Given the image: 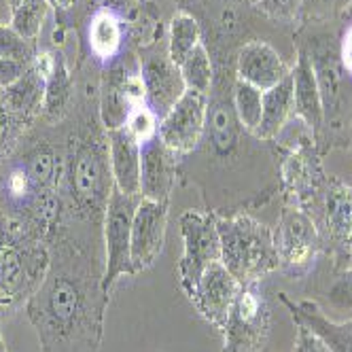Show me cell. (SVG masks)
Returning <instances> with one entry per match:
<instances>
[{
  "label": "cell",
  "instance_id": "4",
  "mask_svg": "<svg viewBox=\"0 0 352 352\" xmlns=\"http://www.w3.org/2000/svg\"><path fill=\"white\" fill-rule=\"evenodd\" d=\"M221 240V263L240 285L259 283L280 267L274 230L250 214L217 217Z\"/></svg>",
  "mask_w": 352,
  "mask_h": 352
},
{
  "label": "cell",
  "instance_id": "3",
  "mask_svg": "<svg viewBox=\"0 0 352 352\" xmlns=\"http://www.w3.org/2000/svg\"><path fill=\"white\" fill-rule=\"evenodd\" d=\"M49 270V246L21 219L0 212V314L28 304Z\"/></svg>",
  "mask_w": 352,
  "mask_h": 352
},
{
  "label": "cell",
  "instance_id": "15",
  "mask_svg": "<svg viewBox=\"0 0 352 352\" xmlns=\"http://www.w3.org/2000/svg\"><path fill=\"white\" fill-rule=\"evenodd\" d=\"M140 77L146 89V104L153 109V113L160 119L187 91L179 66L170 58H162V56L148 58L140 68Z\"/></svg>",
  "mask_w": 352,
  "mask_h": 352
},
{
  "label": "cell",
  "instance_id": "10",
  "mask_svg": "<svg viewBox=\"0 0 352 352\" xmlns=\"http://www.w3.org/2000/svg\"><path fill=\"white\" fill-rule=\"evenodd\" d=\"M208 125V96L187 89L160 119L157 138L172 153H191L199 146Z\"/></svg>",
  "mask_w": 352,
  "mask_h": 352
},
{
  "label": "cell",
  "instance_id": "20",
  "mask_svg": "<svg viewBox=\"0 0 352 352\" xmlns=\"http://www.w3.org/2000/svg\"><path fill=\"white\" fill-rule=\"evenodd\" d=\"M89 52L102 64L117 60L123 47V19L113 7H100L94 11L87 26Z\"/></svg>",
  "mask_w": 352,
  "mask_h": 352
},
{
  "label": "cell",
  "instance_id": "6",
  "mask_svg": "<svg viewBox=\"0 0 352 352\" xmlns=\"http://www.w3.org/2000/svg\"><path fill=\"white\" fill-rule=\"evenodd\" d=\"M272 312L259 283L242 285L223 324V352H259L267 342Z\"/></svg>",
  "mask_w": 352,
  "mask_h": 352
},
{
  "label": "cell",
  "instance_id": "45",
  "mask_svg": "<svg viewBox=\"0 0 352 352\" xmlns=\"http://www.w3.org/2000/svg\"><path fill=\"white\" fill-rule=\"evenodd\" d=\"M248 3H259V0H248Z\"/></svg>",
  "mask_w": 352,
  "mask_h": 352
},
{
  "label": "cell",
  "instance_id": "42",
  "mask_svg": "<svg viewBox=\"0 0 352 352\" xmlns=\"http://www.w3.org/2000/svg\"><path fill=\"white\" fill-rule=\"evenodd\" d=\"M96 3H100L102 7H113V0H96ZM115 9V7H113Z\"/></svg>",
  "mask_w": 352,
  "mask_h": 352
},
{
  "label": "cell",
  "instance_id": "17",
  "mask_svg": "<svg viewBox=\"0 0 352 352\" xmlns=\"http://www.w3.org/2000/svg\"><path fill=\"white\" fill-rule=\"evenodd\" d=\"M280 301L293 316V322L306 324L310 331H314L331 352H352V318L344 322H336L327 316L316 301L301 299L293 301L285 293H280Z\"/></svg>",
  "mask_w": 352,
  "mask_h": 352
},
{
  "label": "cell",
  "instance_id": "21",
  "mask_svg": "<svg viewBox=\"0 0 352 352\" xmlns=\"http://www.w3.org/2000/svg\"><path fill=\"white\" fill-rule=\"evenodd\" d=\"M310 64L314 68L316 81L320 87V96H322V104H324V113L327 111H336L340 96H342V81H344V70L340 64V56H338V45L331 43H314V47H310L308 52Z\"/></svg>",
  "mask_w": 352,
  "mask_h": 352
},
{
  "label": "cell",
  "instance_id": "19",
  "mask_svg": "<svg viewBox=\"0 0 352 352\" xmlns=\"http://www.w3.org/2000/svg\"><path fill=\"white\" fill-rule=\"evenodd\" d=\"M107 134L115 187L125 195H140V144L125 132V128Z\"/></svg>",
  "mask_w": 352,
  "mask_h": 352
},
{
  "label": "cell",
  "instance_id": "37",
  "mask_svg": "<svg viewBox=\"0 0 352 352\" xmlns=\"http://www.w3.org/2000/svg\"><path fill=\"white\" fill-rule=\"evenodd\" d=\"M257 5L276 19H293L304 5V0H259Z\"/></svg>",
  "mask_w": 352,
  "mask_h": 352
},
{
  "label": "cell",
  "instance_id": "9",
  "mask_svg": "<svg viewBox=\"0 0 352 352\" xmlns=\"http://www.w3.org/2000/svg\"><path fill=\"white\" fill-rule=\"evenodd\" d=\"M179 225L183 236V257L176 272H179L181 289L189 297L206 267L221 261V240L214 212L187 210L181 214Z\"/></svg>",
  "mask_w": 352,
  "mask_h": 352
},
{
  "label": "cell",
  "instance_id": "24",
  "mask_svg": "<svg viewBox=\"0 0 352 352\" xmlns=\"http://www.w3.org/2000/svg\"><path fill=\"white\" fill-rule=\"evenodd\" d=\"M293 117V81L291 74L276 87L263 91V115L255 132L259 140H274Z\"/></svg>",
  "mask_w": 352,
  "mask_h": 352
},
{
  "label": "cell",
  "instance_id": "16",
  "mask_svg": "<svg viewBox=\"0 0 352 352\" xmlns=\"http://www.w3.org/2000/svg\"><path fill=\"white\" fill-rule=\"evenodd\" d=\"M291 81H293V115L299 121H304L314 134H318L324 123V104H322L314 68L310 64L308 52H304V49L297 54V62L291 68Z\"/></svg>",
  "mask_w": 352,
  "mask_h": 352
},
{
  "label": "cell",
  "instance_id": "2",
  "mask_svg": "<svg viewBox=\"0 0 352 352\" xmlns=\"http://www.w3.org/2000/svg\"><path fill=\"white\" fill-rule=\"evenodd\" d=\"M113 187L109 134L104 136L89 128L72 134L64 153V174L60 183L64 202L62 221L102 228Z\"/></svg>",
  "mask_w": 352,
  "mask_h": 352
},
{
  "label": "cell",
  "instance_id": "28",
  "mask_svg": "<svg viewBox=\"0 0 352 352\" xmlns=\"http://www.w3.org/2000/svg\"><path fill=\"white\" fill-rule=\"evenodd\" d=\"M232 104H234V111H236V117H238V123L242 125V130L255 134L261 123V115H263V91L244 81H236Z\"/></svg>",
  "mask_w": 352,
  "mask_h": 352
},
{
  "label": "cell",
  "instance_id": "1",
  "mask_svg": "<svg viewBox=\"0 0 352 352\" xmlns=\"http://www.w3.org/2000/svg\"><path fill=\"white\" fill-rule=\"evenodd\" d=\"M91 232L89 225L62 221L47 242L49 270L26 304L41 352H98L102 344L104 244Z\"/></svg>",
  "mask_w": 352,
  "mask_h": 352
},
{
  "label": "cell",
  "instance_id": "23",
  "mask_svg": "<svg viewBox=\"0 0 352 352\" xmlns=\"http://www.w3.org/2000/svg\"><path fill=\"white\" fill-rule=\"evenodd\" d=\"M21 164L28 170L34 193L60 191L64 174V155H60L56 146H52L49 142L36 144L21 157Z\"/></svg>",
  "mask_w": 352,
  "mask_h": 352
},
{
  "label": "cell",
  "instance_id": "35",
  "mask_svg": "<svg viewBox=\"0 0 352 352\" xmlns=\"http://www.w3.org/2000/svg\"><path fill=\"white\" fill-rule=\"evenodd\" d=\"M21 123H26V119L13 115L5 107L3 100H0V155L9 153V148L15 144L17 134L21 130Z\"/></svg>",
  "mask_w": 352,
  "mask_h": 352
},
{
  "label": "cell",
  "instance_id": "11",
  "mask_svg": "<svg viewBox=\"0 0 352 352\" xmlns=\"http://www.w3.org/2000/svg\"><path fill=\"white\" fill-rule=\"evenodd\" d=\"M283 183L287 189V199L291 206L306 210L312 219L322 202V193L327 187V176L320 168L318 157L310 146H297L283 162L280 168Z\"/></svg>",
  "mask_w": 352,
  "mask_h": 352
},
{
  "label": "cell",
  "instance_id": "39",
  "mask_svg": "<svg viewBox=\"0 0 352 352\" xmlns=\"http://www.w3.org/2000/svg\"><path fill=\"white\" fill-rule=\"evenodd\" d=\"M26 68H28L26 64H19V62H13V60L0 58V91H3L5 87H9L13 81H17Z\"/></svg>",
  "mask_w": 352,
  "mask_h": 352
},
{
  "label": "cell",
  "instance_id": "22",
  "mask_svg": "<svg viewBox=\"0 0 352 352\" xmlns=\"http://www.w3.org/2000/svg\"><path fill=\"white\" fill-rule=\"evenodd\" d=\"M0 100H3L5 107L13 115L30 121L43 109L45 79L28 64V68L23 70V74L17 81H13L9 87H5L3 91H0Z\"/></svg>",
  "mask_w": 352,
  "mask_h": 352
},
{
  "label": "cell",
  "instance_id": "18",
  "mask_svg": "<svg viewBox=\"0 0 352 352\" xmlns=\"http://www.w3.org/2000/svg\"><path fill=\"white\" fill-rule=\"evenodd\" d=\"M176 153L155 136L140 144V195L155 202H168L174 181V157Z\"/></svg>",
  "mask_w": 352,
  "mask_h": 352
},
{
  "label": "cell",
  "instance_id": "25",
  "mask_svg": "<svg viewBox=\"0 0 352 352\" xmlns=\"http://www.w3.org/2000/svg\"><path fill=\"white\" fill-rule=\"evenodd\" d=\"M125 72L121 66H111L102 81V94H100V119L104 130H119L125 125L128 113L132 109L128 94H125Z\"/></svg>",
  "mask_w": 352,
  "mask_h": 352
},
{
  "label": "cell",
  "instance_id": "41",
  "mask_svg": "<svg viewBox=\"0 0 352 352\" xmlns=\"http://www.w3.org/2000/svg\"><path fill=\"white\" fill-rule=\"evenodd\" d=\"M7 3H9L11 11H13V9H17V7H19L21 3H26V0H7Z\"/></svg>",
  "mask_w": 352,
  "mask_h": 352
},
{
  "label": "cell",
  "instance_id": "33",
  "mask_svg": "<svg viewBox=\"0 0 352 352\" xmlns=\"http://www.w3.org/2000/svg\"><path fill=\"white\" fill-rule=\"evenodd\" d=\"M0 58L13 60V62L28 66L32 62V58H34L32 43L26 41L21 34H17L13 30V26H5V23H0Z\"/></svg>",
  "mask_w": 352,
  "mask_h": 352
},
{
  "label": "cell",
  "instance_id": "30",
  "mask_svg": "<svg viewBox=\"0 0 352 352\" xmlns=\"http://www.w3.org/2000/svg\"><path fill=\"white\" fill-rule=\"evenodd\" d=\"M70 96H72V81H70L68 68H66L64 60H58V66H56L54 74L45 81L43 109L47 113V117L60 119L68 109Z\"/></svg>",
  "mask_w": 352,
  "mask_h": 352
},
{
  "label": "cell",
  "instance_id": "29",
  "mask_svg": "<svg viewBox=\"0 0 352 352\" xmlns=\"http://www.w3.org/2000/svg\"><path fill=\"white\" fill-rule=\"evenodd\" d=\"M179 70H181V77H183L187 89L208 96V91L212 87V62H210V56L202 43H199L179 64Z\"/></svg>",
  "mask_w": 352,
  "mask_h": 352
},
{
  "label": "cell",
  "instance_id": "8",
  "mask_svg": "<svg viewBox=\"0 0 352 352\" xmlns=\"http://www.w3.org/2000/svg\"><path fill=\"white\" fill-rule=\"evenodd\" d=\"M274 242L278 250L280 272L289 278H304L314 267L322 250L320 234L314 219L301 208L285 206L274 230Z\"/></svg>",
  "mask_w": 352,
  "mask_h": 352
},
{
  "label": "cell",
  "instance_id": "14",
  "mask_svg": "<svg viewBox=\"0 0 352 352\" xmlns=\"http://www.w3.org/2000/svg\"><path fill=\"white\" fill-rule=\"evenodd\" d=\"M291 74V68L276 49L263 41L246 43L236 58V77L261 91L276 87Z\"/></svg>",
  "mask_w": 352,
  "mask_h": 352
},
{
  "label": "cell",
  "instance_id": "34",
  "mask_svg": "<svg viewBox=\"0 0 352 352\" xmlns=\"http://www.w3.org/2000/svg\"><path fill=\"white\" fill-rule=\"evenodd\" d=\"M324 295H327V301H329L331 308L352 314V265L348 270L340 272L336 283L327 289Z\"/></svg>",
  "mask_w": 352,
  "mask_h": 352
},
{
  "label": "cell",
  "instance_id": "27",
  "mask_svg": "<svg viewBox=\"0 0 352 352\" xmlns=\"http://www.w3.org/2000/svg\"><path fill=\"white\" fill-rule=\"evenodd\" d=\"M199 43H202V30L197 19L189 13H176L168 30V58L179 66Z\"/></svg>",
  "mask_w": 352,
  "mask_h": 352
},
{
  "label": "cell",
  "instance_id": "13",
  "mask_svg": "<svg viewBox=\"0 0 352 352\" xmlns=\"http://www.w3.org/2000/svg\"><path fill=\"white\" fill-rule=\"evenodd\" d=\"M240 287L242 285L238 283L236 276L221 261H217L210 267H206L195 291L189 295V301L204 316V320H208L217 331H221Z\"/></svg>",
  "mask_w": 352,
  "mask_h": 352
},
{
  "label": "cell",
  "instance_id": "40",
  "mask_svg": "<svg viewBox=\"0 0 352 352\" xmlns=\"http://www.w3.org/2000/svg\"><path fill=\"white\" fill-rule=\"evenodd\" d=\"M54 7H58L60 11H70L74 5H77V0H49Z\"/></svg>",
  "mask_w": 352,
  "mask_h": 352
},
{
  "label": "cell",
  "instance_id": "7",
  "mask_svg": "<svg viewBox=\"0 0 352 352\" xmlns=\"http://www.w3.org/2000/svg\"><path fill=\"white\" fill-rule=\"evenodd\" d=\"M314 223L336 272L348 270L352 265V187L340 179L327 181Z\"/></svg>",
  "mask_w": 352,
  "mask_h": 352
},
{
  "label": "cell",
  "instance_id": "38",
  "mask_svg": "<svg viewBox=\"0 0 352 352\" xmlns=\"http://www.w3.org/2000/svg\"><path fill=\"white\" fill-rule=\"evenodd\" d=\"M338 56L346 77H352V23L342 32V38L338 43Z\"/></svg>",
  "mask_w": 352,
  "mask_h": 352
},
{
  "label": "cell",
  "instance_id": "26",
  "mask_svg": "<svg viewBox=\"0 0 352 352\" xmlns=\"http://www.w3.org/2000/svg\"><path fill=\"white\" fill-rule=\"evenodd\" d=\"M210 140L219 153H232L238 144V132L242 125L238 123L236 111L232 102L219 100L214 104H208V125Z\"/></svg>",
  "mask_w": 352,
  "mask_h": 352
},
{
  "label": "cell",
  "instance_id": "5",
  "mask_svg": "<svg viewBox=\"0 0 352 352\" xmlns=\"http://www.w3.org/2000/svg\"><path fill=\"white\" fill-rule=\"evenodd\" d=\"M142 195H125L113 187L102 221L104 244V280L102 287L111 295L121 276H136L132 267V221Z\"/></svg>",
  "mask_w": 352,
  "mask_h": 352
},
{
  "label": "cell",
  "instance_id": "31",
  "mask_svg": "<svg viewBox=\"0 0 352 352\" xmlns=\"http://www.w3.org/2000/svg\"><path fill=\"white\" fill-rule=\"evenodd\" d=\"M49 13V0H26L17 9L11 11V26L17 34H21L26 41H36L45 17Z\"/></svg>",
  "mask_w": 352,
  "mask_h": 352
},
{
  "label": "cell",
  "instance_id": "32",
  "mask_svg": "<svg viewBox=\"0 0 352 352\" xmlns=\"http://www.w3.org/2000/svg\"><path fill=\"white\" fill-rule=\"evenodd\" d=\"M123 128L138 144H144V142L153 140L157 136L160 117L153 113V109H151L146 102H142V104H136L130 109Z\"/></svg>",
  "mask_w": 352,
  "mask_h": 352
},
{
  "label": "cell",
  "instance_id": "36",
  "mask_svg": "<svg viewBox=\"0 0 352 352\" xmlns=\"http://www.w3.org/2000/svg\"><path fill=\"white\" fill-rule=\"evenodd\" d=\"M295 327H297V336H295L293 352H331L329 346H327L314 331H310L306 324L295 322Z\"/></svg>",
  "mask_w": 352,
  "mask_h": 352
},
{
  "label": "cell",
  "instance_id": "43",
  "mask_svg": "<svg viewBox=\"0 0 352 352\" xmlns=\"http://www.w3.org/2000/svg\"><path fill=\"white\" fill-rule=\"evenodd\" d=\"M0 352H9V350H7V346H5V340H3V336H0Z\"/></svg>",
  "mask_w": 352,
  "mask_h": 352
},
{
  "label": "cell",
  "instance_id": "44",
  "mask_svg": "<svg viewBox=\"0 0 352 352\" xmlns=\"http://www.w3.org/2000/svg\"><path fill=\"white\" fill-rule=\"evenodd\" d=\"M314 3H322V5H329V3H333V0H314Z\"/></svg>",
  "mask_w": 352,
  "mask_h": 352
},
{
  "label": "cell",
  "instance_id": "12",
  "mask_svg": "<svg viewBox=\"0 0 352 352\" xmlns=\"http://www.w3.org/2000/svg\"><path fill=\"white\" fill-rule=\"evenodd\" d=\"M168 225V202L140 197L132 221V267L144 272L162 255Z\"/></svg>",
  "mask_w": 352,
  "mask_h": 352
}]
</instances>
